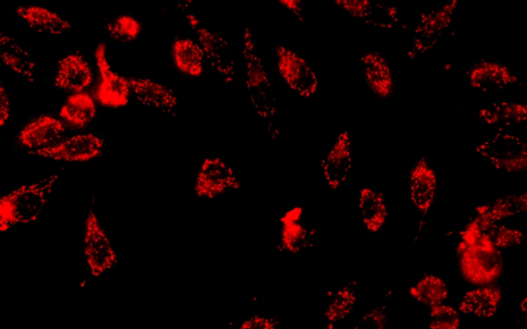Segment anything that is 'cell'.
Wrapping results in <instances>:
<instances>
[{
	"label": "cell",
	"instance_id": "cell-28",
	"mask_svg": "<svg viewBox=\"0 0 527 329\" xmlns=\"http://www.w3.org/2000/svg\"><path fill=\"white\" fill-rule=\"evenodd\" d=\"M355 300H357V293H355L353 284H347L334 294L326 311L327 329H333L335 325L351 314Z\"/></svg>",
	"mask_w": 527,
	"mask_h": 329
},
{
	"label": "cell",
	"instance_id": "cell-12",
	"mask_svg": "<svg viewBox=\"0 0 527 329\" xmlns=\"http://www.w3.org/2000/svg\"><path fill=\"white\" fill-rule=\"evenodd\" d=\"M64 135L63 122L51 115H43L25 126L19 133L17 141L20 146L30 149L29 152H34L57 146Z\"/></svg>",
	"mask_w": 527,
	"mask_h": 329
},
{
	"label": "cell",
	"instance_id": "cell-32",
	"mask_svg": "<svg viewBox=\"0 0 527 329\" xmlns=\"http://www.w3.org/2000/svg\"><path fill=\"white\" fill-rule=\"evenodd\" d=\"M108 36L120 43H129L139 38L141 24L130 16H120L106 25Z\"/></svg>",
	"mask_w": 527,
	"mask_h": 329
},
{
	"label": "cell",
	"instance_id": "cell-13",
	"mask_svg": "<svg viewBox=\"0 0 527 329\" xmlns=\"http://www.w3.org/2000/svg\"><path fill=\"white\" fill-rule=\"evenodd\" d=\"M353 166V143L348 131L342 132L330 152L321 163L326 181L332 190L339 189L351 173Z\"/></svg>",
	"mask_w": 527,
	"mask_h": 329
},
{
	"label": "cell",
	"instance_id": "cell-6",
	"mask_svg": "<svg viewBox=\"0 0 527 329\" xmlns=\"http://www.w3.org/2000/svg\"><path fill=\"white\" fill-rule=\"evenodd\" d=\"M456 6L457 2L454 0L440 9L421 13L420 23L414 31L412 46L407 54L410 60L434 49L443 33L453 22Z\"/></svg>",
	"mask_w": 527,
	"mask_h": 329
},
{
	"label": "cell",
	"instance_id": "cell-9",
	"mask_svg": "<svg viewBox=\"0 0 527 329\" xmlns=\"http://www.w3.org/2000/svg\"><path fill=\"white\" fill-rule=\"evenodd\" d=\"M105 141L94 134H81L60 142L57 146L29 152L31 156L55 161L87 162L98 157L104 152Z\"/></svg>",
	"mask_w": 527,
	"mask_h": 329
},
{
	"label": "cell",
	"instance_id": "cell-30",
	"mask_svg": "<svg viewBox=\"0 0 527 329\" xmlns=\"http://www.w3.org/2000/svg\"><path fill=\"white\" fill-rule=\"evenodd\" d=\"M481 230L482 234L488 237L497 249H509L518 246L523 241V232L506 226L491 224H480L473 221Z\"/></svg>",
	"mask_w": 527,
	"mask_h": 329
},
{
	"label": "cell",
	"instance_id": "cell-22",
	"mask_svg": "<svg viewBox=\"0 0 527 329\" xmlns=\"http://www.w3.org/2000/svg\"><path fill=\"white\" fill-rule=\"evenodd\" d=\"M501 299L502 293L497 287L478 288L465 294L460 310L478 317L490 318L497 313Z\"/></svg>",
	"mask_w": 527,
	"mask_h": 329
},
{
	"label": "cell",
	"instance_id": "cell-7",
	"mask_svg": "<svg viewBox=\"0 0 527 329\" xmlns=\"http://www.w3.org/2000/svg\"><path fill=\"white\" fill-rule=\"evenodd\" d=\"M84 249L89 269L94 277L101 276L118 264V255L93 209L87 216Z\"/></svg>",
	"mask_w": 527,
	"mask_h": 329
},
{
	"label": "cell",
	"instance_id": "cell-31",
	"mask_svg": "<svg viewBox=\"0 0 527 329\" xmlns=\"http://www.w3.org/2000/svg\"><path fill=\"white\" fill-rule=\"evenodd\" d=\"M283 249L292 253H298L310 243V232L300 222H282Z\"/></svg>",
	"mask_w": 527,
	"mask_h": 329
},
{
	"label": "cell",
	"instance_id": "cell-4",
	"mask_svg": "<svg viewBox=\"0 0 527 329\" xmlns=\"http://www.w3.org/2000/svg\"><path fill=\"white\" fill-rule=\"evenodd\" d=\"M476 152L504 173L527 171V142L517 136L497 133L478 146Z\"/></svg>",
	"mask_w": 527,
	"mask_h": 329
},
{
	"label": "cell",
	"instance_id": "cell-1",
	"mask_svg": "<svg viewBox=\"0 0 527 329\" xmlns=\"http://www.w3.org/2000/svg\"><path fill=\"white\" fill-rule=\"evenodd\" d=\"M461 235L457 256L463 278L473 285L496 283L504 271L501 252L474 222L465 226Z\"/></svg>",
	"mask_w": 527,
	"mask_h": 329
},
{
	"label": "cell",
	"instance_id": "cell-24",
	"mask_svg": "<svg viewBox=\"0 0 527 329\" xmlns=\"http://www.w3.org/2000/svg\"><path fill=\"white\" fill-rule=\"evenodd\" d=\"M359 209L362 223L373 234L378 232L386 224L388 216L386 198L378 191L362 189L360 193Z\"/></svg>",
	"mask_w": 527,
	"mask_h": 329
},
{
	"label": "cell",
	"instance_id": "cell-15",
	"mask_svg": "<svg viewBox=\"0 0 527 329\" xmlns=\"http://www.w3.org/2000/svg\"><path fill=\"white\" fill-rule=\"evenodd\" d=\"M410 197L422 216L429 214L436 200L438 181L435 171L424 157L416 163L409 178Z\"/></svg>",
	"mask_w": 527,
	"mask_h": 329
},
{
	"label": "cell",
	"instance_id": "cell-16",
	"mask_svg": "<svg viewBox=\"0 0 527 329\" xmlns=\"http://www.w3.org/2000/svg\"><path fill=\"white\" fill-rule=\"evenodd\" d=\"M93 82V72L79 54L68 55L59 62L55 85L68 92L83 93Z\"/></svg>",
	"mask_w": 527,
	"mask_h": 329
},
{
	"label": "cell",
	"instance_id": "cell-27",
	"mask_svg": "<svg viewBox=\"0 0 527 329\" xmlns=\"http://www.w3.org/2000/svg\"><path fill=\"white\" fill-rule=\"evenodd\" d=\"M60 118L72 127L83 129L90 123L96 115L94 99L88 93H77L67 98L59 113Z\"/></svg>",
	"mask_w": 527,
	"mask_h": 329
},
{
	"label": "cell",
	"instance_id": "cell-8",
	"mask_svg": "<svg viewBox=\"0 0 527 329\" xmlns=\"http://www.w3.org/2000/svg\"><path fill=\"white\" fill-rule=\"evenodd\" d=\"M106 44L101 43L96 47L95 59L100 72L101 79L98 91H96V99L101 105L106 107H122L126 106L129 101L130 86L129 79L122 77L115 73L109 66L106 56Z\"/></svg>",
	"mask_w": 527,
	"mask_h": 329
},
{
	"label": "cell",
	"instance_id": "cell-20",
	"mask_svg": "<svg viewBox=\"0 0 527 329\" xmlns=\"http://www.w3.org/2000/svg\"><path fill=\"white\" fill-rule=\"evenodd\" d=\"M526 211L527 194L513 195L479 206L474 221L480 224H491Z\"/></svg>",
	"mask_w": 527,
	"mask_h": 329
},
{
	"label": "cell",
	"instance_id": "cell-37",
	"mask_svg": "<svg viewBox=\"0 0 527 329\" xmlns=\"http://www.w3.org/2000/svg\"><path fill=\"white\" fill-rule=\"evenodd\" d=\"M279 4L285 6L286 10L292 12L301 23H305L303 15L304 5L300 0H280Z\"/></svg>",
	"mask_w": 527,
	"mask_h": 329
},
{
	"label": "cell",
	"instance_id": "cell-2",
	"mask_svg": "<svg viewBox=\"0 0 527 329\" xmlns=\"http://www.w3.org/2000/svg\"><path fill=\"white\" fill-rule=\"evenodd\" d=\"M242 55L245 62L246 89L251 105L259 118L266 122L271 139L277 141L280 131L276 121V96L250 29H245L243 33Z\"/></svg>",
	"mask_w": 527,
	"mask_h": 329
},
{
	"label": "cell",
	"instance_id": "cell-34",
	"mask_svg": "<svg viewBox=\"0 0 527 329\" xmlns=\"http://www.w3.org/2000/svg\"><path fill=\"white\" fill-rule=\"evenodd\" d=\"M387 324L385 308H375L361 318L353 329H386Z\"/></svg>",
	"mask_w": 527,
	"mask_h": 329
},
{
	"label": "cell",
	"instance_id": "cell-3",
	"mask_svg": "<svg viewBox=\"0 0 527 329\" xmlns=\"http://www.w3.org/2000/svg\"><path fill=\"white\" fill-rule=\"evenodd\" d=\"M58 180L59 175H52L4 196L0 200V231L4 232L13 225L36 222Z\"/></svg>",
	"mask_w": 527,
	"mask_h": 329
},
{
	"label": "cell",
	"instance_id": "cell-10",
	"mask_svg": "<svg viewBox=\"0 0 527 329\" xmlns=\"http://www.w3.org/2000/svg\"><path fill=\"white\" fill-rule=\"evenodd\" d=\"M241 188L234 171L218 157L203 162L197 176L195 191L198 197L215 198L230 189Z\"/></svg>",
	"mask_w": 527,
	"mask_h": 329
},
{
	"label": "cell",
	"instance_id": "cell-23",
	"mask_svg": "<svg viewBox=\"0 0 527 329\" xmlns=\"http://www.w3.org/2000/svg\"><path fill=\"white\" fill-rule=\"evenodd\" d=\"M486 125L512 127L527 121V105L515 102L495 103L477 114Z\"/></svg>",
	"mask_w": 527,
	"mask_h": 329
},
{
	"label": "cell",
	"instance_id": "cell-14",
	"mask_svg": "<svg viewBox=\"0 0 527 329\" xmlns=\"http://www.w3.org/2000/svg\"><path fill=\"white\" fill-rule=\"evenodd\" d=\"M335 4L349 15L378 29L390 30L399 22V10L395 6L375 4L368 0H337Z\"/></svg>",
	"mask_w": 527,
	"mask_h": 329
},
{
	"label": "cell",
	"instance_id": "cell-5",
	"mask_svg": "<svg viewBox=\"0 0 527 329\" xmlns=\"http://www.w3.org/2000/svg\"><path fill=\"white\" fill-rule=\"evenodd\" d=\"M276 54L280 77L301 97L310 98L319 89V80L313 68L296 52L285 46H276Z\"/></svg>",
	"mask_w": 527,
	"mask_h": 329
},
{
	"label": "cell",
	"instance_id": "cell-26",
	"mask_svg": "<svg viewBox=\"0 0 527 329\" xmlns=\"http://www.w3.org/2000/svg\"><path fill=\"white\" fill-rule=\"evenodd\" d=\"M0 53L6 66L15 72L20 77L33 82L36 64L29 53H27L17 41L4 33L0 37Z\"/></svg>",
	"mask_w": 527,
	"mask_h": 329
},
{
	"label": "cell",
	"instance_id": "cell-18",
	"mask_svg": "<svg viewBox=\"0 0 527 329\" xmlns=\"http://www.w3.org/2000/svg\"><path fill=\"white\" fill-rule=\"evenodd\" d=\"M361 62L370 90L380 99L392 97L395 84L387 59L378 52H369L361 57Z\"/></svg>",
	"mask_w": 527,
	"mask_h": 329
},
{
	"label": "cell",
	"instance_id": "cell-36",
	"mask_svg": "<svg viewBox=\"0 0 527 329\" xmlns=\"http://www.w3.org/2000/svg\"><path fill=\"white\" fill-rule=\"evenodd\" d=\"M11 115V105L4 84L0 87V126L4 127Z\"/></svg>",
	"mask_w": 527,
	"mask_h": 329
},
{
	"label": "cell",
	"instance_id": "cell-39",
	"mask_svg": "<svg viewBox=\"0 0 527 329\" xmlns=\"http://www.w3.org/2000/svg\"><path fill=\"white\" fill-rule=\"evenodd\" d=\"M520 308H522V311L523 312L524 316L527 319V298L523 300V303L522 305H520Z\"/></svg>",
	"mask_w": 527,
	"mask_h": 329
},
{
	"label": "cell",
	"instance_id": "cell-25",
	"mask_svg": "<svg viewBox=\"0 0 527 329\" xmlns=\"http://www.w3.org/2000/svg\"><path fill=\"white\" fill-rule=\"evenodd\" d=\"M173 59L177 70L190 77L198 78L203 73L205 55L200 45L194 40L183 38L173 46Z\"/></svg>",
	"mask_w": 527,
	"mask_h": 329
},
{
	"label": "cell",
	"instance_id": "cell-19",
	"mask_svg": "<svg viewBox=\"0 0 527 329\" xmlns=\"http://www.w3.org/2000/svg\"><path fill=\"white\" fill-rule=\"evenodd\" d=\"M130 86L136 98L142 105L158 109L163 113H174L177 98L173 91L158 82L147 79H129Z\"/></svg>",
	"mask_w": 527,
	"mask_h": 329
},
{
	"label": "cell",
	"instance_id": "cell-17",
	"mask_svg": "<svg viewBox=\"0 0 527 329\" xmlns=\"http://www.w3.org/2000/svg\"><path fill=\"white\" fill-rule=\"evenodd\" d=\"M469 85L482 92L516 85L519 78L508 66L497 62H480L468 72Z\"/></svg>",
	"mask_w": 527,
	"mask_h": 329
},
{
	"label": "cell",
	"instance_id": "cell-38",
	"mask_svg": "<svg viewBox=\"0 0 527 329\" xmlns=\"http://www.w3.org/2000/svg\"><path fill=\"white\" fill-rule=\"evenodd\" d=\"M302 208L295 207L290 211H287L283 218L280 219V222H300L301 217H302Z\"/></svg>",
	"mask_w": 527,
	"mask_h": 329
},
{
	"label": "cell",
	"instance_id": "cell-21",
	"mask_svg": "<svg viewBox=\"0 0 527 329\" xmlns=\"http://www.w3.org/2000/svg\"><path fill=\"white\" fill-rule=\"evenodd\" d=\"M16 13L29 23L31 29L39 32L54 34V36L58 34L59 36V34L67 33L72 29L70 22L58 16L57 13L40 8V6H19Z\"/></svg>",
	"mask_w": 527,
	"mask_h": 329
},
{
	"label": "cell",
	"instance_id": "cell-33",
	"mask_svg": "<svg viewBox=\"0 0 527 329\" xmlns=\"http://www.w3.org/2000/svg\"><path fill=\"white\" fill-rule=\"evenodd\" d=\"M461 325L460 316L455 308L449 306H435L430 310V329H458Z\"/></svg>",
	"mask_w": 527,
	"mask_h": 329
},
{
	"label": "cell",
	"instance_id": "cell-11",
	"mask_svg": "<svg viewBox=\"0 0 527 329\" xmlns=\"http://www.w3.org/2000/svg\"><path fill=\"white\" fill-rule=\"evenodd\" d=\"M205 57L215 70L223 75L225 82L231 84L235 78V61L228 41L217 33L200 25L193 27Z\"/></svg>",
	"mask_w": 527,
	"mask_h": 329
},
{
	"label": "cell",
	"instance_id": "cell-35",
	"mask_svg": "<svg viewBox=\"0 0 527 329\" xmlns=\"http://www.w3.org/2000/svg\"><path fill=\"white\" fill-rule=\"evenodd\" d=\"M278 322L275 318L252 316L246 319L239 329H277Z\"/></svg>",
	"mask_w": 527,
	"mask_h": 329
},
{
	"label": "cell",
	"instance_id": "cell-29",
	"mask_svg": "<svg viewBox=\"0 0 527 329\" xmlns=\"http://www.w3.org/2000/svg\"><path fill=\"white\" fill-rule=\"evenodd\" d=\"M410 292L420 303L429 307L442 305L448 296L446 284L442 279L435 276L424 277Z\"/></svg>",
	"mask_w": 527,
	"mask_h": 329
}]
</instances>
